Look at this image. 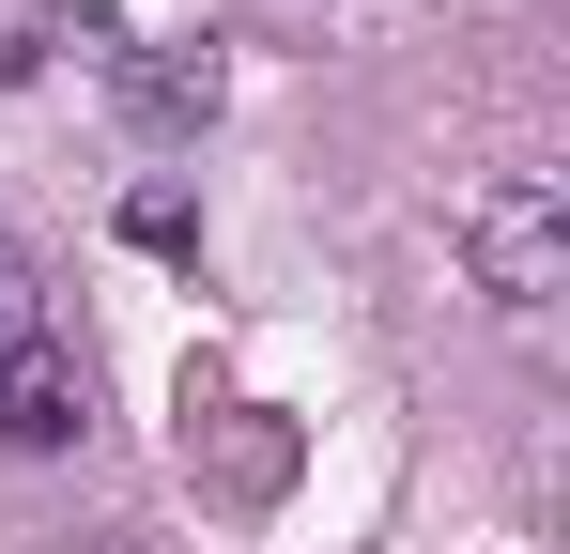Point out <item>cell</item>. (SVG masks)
I'll list each match as a JSON object with an SVG mask.
<instances>
[{
	"label": "cell",
	"instance_id": "1",
	"mask_svg": "<svg viewBox=\"0 0 570 554\" xmlns=\"http://www.w3.org/2000/svg\"><path fill=\"white\" fill-rule=\"evenodd\" d=\"M463 263L493 308H556L570 293V185L556 170H478L463 185Z\"/></svg>",
	"mask_w": 570,
	"mask_h": 554
},
{
	"label": "cell",
	"instance_id": "2",
	"mask_svg": "<svg viewBox=\"0 0 570 554\" xmlns=\"http://www.w3.org/2000/svg\"><path fill=\"white\" fill-rule=\"evenodd\" d=\"M78 432H94V385H78V355L31 339V355L0 369V462H62Z\"/></svg>",
	"mask_w": 570,
	"mask_h": 554
},
{
	"label": "cell",
	"instance_id": "3",
	"mask_svg": "<svg viewBox=\"0 0 570 554\" xmlns=\"http://www.w3.org/2000/svg\"><path fill=\"white\" fill-rule=\"evenodd\" d=\"M216 92H232L216 47H124V123H139V139H200Z\"/></svg>",
	"mask_w": 570,
	"mask_h": 554
},
{
	"label": "cell",
	"instance_id": "4",
	"mask_svg": "<svg viewBox=\"0 0 570 554\" xmlns=\"http://www.w3.org/2000/svg\"><path fill=\"white\" fill-rule=\"evenodd\" d=\"M124 247L186 263V247H200V200H186V185H139V200H124Z\"/></svg>",
	"mask_w": 570,
	"mask_h": 554
},
{
	"label": "cell",
	"instance_id": "5",
	"mask_svg": "<svg viewBox=\"0 0 570 554\" xmlns=\"http://www.w3.org/2000/svg\"><path fill=\"white\" fill-rule=\"evenodd\" d=\"M47 339V277H31V247H0V369Z\"/></svg>",
	"mask_w": 570,
	"mask_h": 554
}]
</instances>
